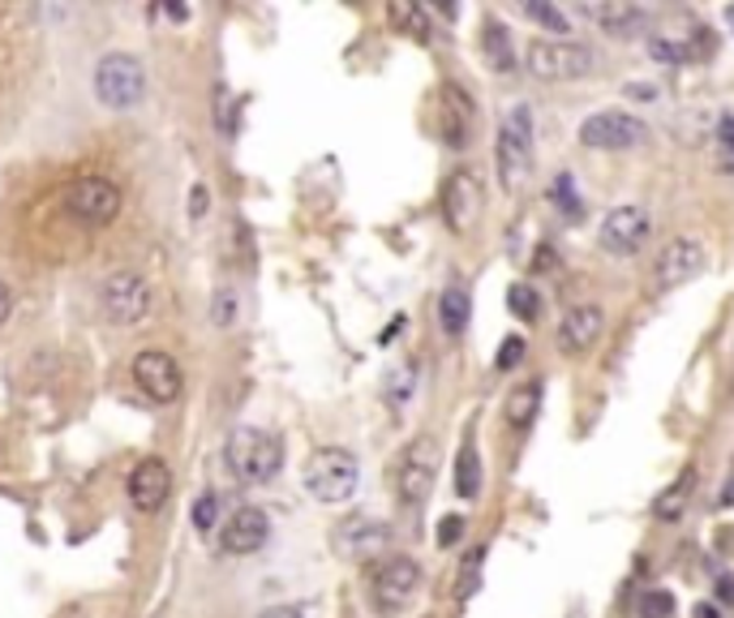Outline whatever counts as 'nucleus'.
<instances>
[{
    "label": "nucleus",
    "instance_id": "nucleus-1",
    "mask_svg": "<svg viewBox=\"0 0 734 618\" xmlns=\"http://www.w3.org/2000/svg\"><path fill=\"white\" fill-rule=\"evenodd\" d=\"M494 159H498V181L507 194H516L529 176L533 163V112L529 103H516L502 125H498V142H494Z\"/></svg>",
    "mask_w": 734,
    "mask_h": 618
},
{
    "label": "nucleus",
    "instance_id": "nucleus-2",
    "mask_svg": "<svg viewBox=\"0 0 734 618\" xmlns=\"http://www.w3.org/2000/svg\"><path fill=\"white\" fill-rule=\"evenodd\" d=\"M224 464L237 472V481L262 485V481H271V477L284 468V447H280V438H275V434L241 425V430H233V434H228Z\"/></svg>",
    "mask_w": 734,
    "mask_h": 618
},
{
    "label": "nucleus",
    "instance_id": "nucleus-3",
    "mask_svg": "<svg viewBox=\"0 0 734 618\" xmlns=\"http://www.w3.org/2000/svg\"><path fill=\"white\" fill-rule=\"evenodd\" d=\"M357 481H361V464L343 447H323L305 464V490L318 503H331V507L348 503L357 494Z\"/></svg>",
    "mask_w": 734,
    "mask_h": 618
},
{
    "label": "nucleus",
    "instance_id": "nucleus-4",
    "mask_svg": "<svg viewBox=\"0 0 734 618\" xmlns=\"http://www.w3.org/2000/svg\"><path fill=\"white\" fill-rule=\"evenodd\" d=\"M147 95V69L129 52H112L95 65V100L112 112H125Z\"/></svg>",
    "mask_w": 734,
    "mask_h": 618
},
{
    "label": "nucleus",
    "instance_id": "nucleus-5",
    "mask_svg": "<svg viewBox=\"0 0 734 618\" xmlns=\"http://www.w3.org/2000/svg\"><path fill=\"white\" fill-rule=\"evenodd\" d=\"M524 65L541 82H580L592 73L597 56H592V48L572 44V39H533L524 52Z\"/></svg>",
    "mask_w": 734,
    "mask_h": 618
},
{
    "label": "nucleus",
    "instance_id": "nucleus-6",
    "mask_svg": "<svg viewBox=\"0 0 734 618\" xmlns=\"http://www.w3.org/2000/svg\"><path fill=\"white\" fill-rule=\"evenodd\" d=\"M99 306H103V318H108V322H116V327H138L150 313V284L138 271H112V275L99 284Z\"/></svg>",
    "mask_w": 734,
    "mask_h": 618
},
{
    "label": "nucleus",
    "instance_id": "nucleus-7",
    "mask_svg": "<svg viewBox=\"0 0 734 618\" xmlns=\"http://www.w3.org/2000/svg\"><path fill=\"white\" fill-rule=\"evenodd\" d=\"M417 588H421V566L413 563V559H404V554H395V559L379 563V571H374V580H370V602H374L379 615L392 618L413 606Z\"/></svg>",
    "mask_w": 734,
    "mask_h": 618
},
{
    "label": "nucleus",
    "instance_id": "nucleus-8",
    "mask_svg": "<svg viewBox=\"0 0 734 618\" xmlns=\"http://www.w3.org/2000/svg\"><path fill=\"white\" fill-rule=\"evenodd\" d=\"M434 472H439V447H434L430 438L408 443V447H404V456L395 460V477H392L399 503H404V507L426 503V499H430V490H434Z\"/></svg>",
    "mask_w": 734,
    "mask_h": 618
},
{
    "label": "nucleus",
    "instance_id": "nucleus-9",
    "mask_svg": "<svg viewBox=\"0 0 734 618\" xmlns=\"http://www.w3.org/2000/svg\"><path fill=\"white\" fill-rule=\"evenodd\" d=\"M648 142V125L632 112H592L580 125V147L588 151H632Z\"/></svg>",
    "mask_w": 734,
    "mask_h": 618
},
{
    "label": "nucleus",
    "instance_id": "nucleus-10",
    "mask_svg": "<svg viewBox=\"0 0 734 618\" xmlns=\"http://www.w3.org/2000/svg\"><path fill=\"white\" fill-rule=\"evenodd\" d=\"M121 190L108 181V176H78L69 190H65V210L91 228H103L121 215Z\"/></svg>",
    "mask_w": 734,
    "mask_h": 618
},
{
    "label": "nucleus",
    "instance_id": "nucleus-11",
    "mask_svg": "<svg viewBox=\"0 0 734 618\" xmlns=\"http://www.w3.org/2000/svg\"><path fill=\"white\" fill-rule=\"evenodd\" d=\"M482 206H486V190H482V176L473 168H460L447 176L442 185V219L451 232H473L477 219H482Z\"/></svg>",
    "mask_w": 734,
    "mask_h": 618
},
{
    "label": "nucleus",
    "instance_id": "nucleus-12",
    "mask_svg": "<svg viewBox=\"0 0 734 618\" xmlns=\"http://www.w3.org/2000/svg\"><path fill=\"white\" fill-rule=\"evenodd\" d=\"M648 232H653L648 210H644L640 203H623V206H614V210H606L597 237H601V250H606V254L632 258L648 245Z\"/></svg>",
    "mask_w": 734,
    "mask_h": 618
},
{
    "label": "nucleus",
    "instance_id": "nucleus-13",
    "mask_svg": "<svg viewBox=\"0 0 734 618\" xmlns=\"http://www.w3.org/2000/svg\"><path fill=\"white\" fill-rule=\"evenodd\" d=\"M704 271V245L696 237H675L653 262V293H675Z\"/></svg>",
    "mask_w": 734,
    "mask_h": 618
},
{
    "label": "nucleus",
    "instance_id": "nucleus-14",
    "mask_svg": "<svg viewBox=\"0 0 734 618\" xmlns=\"http://www.w3.org/2000/svg\"><path fill=\"white\" fill-rule=\"evenodd\" d=\"M134 382L147 391L155 404H172L181 396V387H185V374H181V365L168 357V353L150 348V353L134 357Z\"/></svg>",
    "mask_w": 734,
    "mask_h": 618
},
{
    "label": "nucleus",
    "instance_id": "nucleus-15",
    "mask_svg": "<svg viewBox=\"0 0 734 618\" xmlns=\"http://www.w3.org/2000/svg\"><path fill=\"white\" fill-rule=\"evenodd\" d=\"M267 537H271L267 512H258V507H237V512L224 519V528H219V550L245 559V554H258V550L267 546Z\"/></svg>",
    "mask_w": 734,
    "mask_h": 618
},
{
    "label": "nucleus",
    "instance_id": "nucleus-16",
    "mask_svg": "<svg viewBox=\"0 0 734 618\" xmlns=\"http://www.w3.org/2000/svg\"><path fill=\"white\" fill-rule=\"evenodd\" d=\"M387 541H392V528L370 515H348L336 528V550L343 559H374L379 550H387Z\"/></svg>",
    "mask_w": 734,
    "mask_h": 618
},
{
    "label": "nucleus",
    "instance_id": "nucleus-17",
    "mask_svg": "<svg viewBox=\"0 0 734 618\" xmlns=\"http://www.w3.org/2000/svg\"><path fill=\"white\" fill-rule=\"evenodd\" d=\"M601 331H606V313H601V306L580 301V306L567 309L563 322H558V348L572 353V357H580V353H588V348L601 340Z\"/></svg>",
    "mask_w": 734,
    "mask_h": 618
},
{
    "label": "nucleus",
    "instance_id": "nucleus-18",
    "mask_svg": "<svg viewBox=\"0 0 734 618\" xmlns=\"http://www.w3.org/2000/svg\"><path fill=\"white\" fill-rule=\"evenodd\" d=\"M168 494H172V472H168L163 460L147 456V460L129 472V499H134L138 512H159V507L168 503Z\"/></svg>",
    "mask_w": 734,
    "mask_h": 618
},
{
    "label": "nucleus",
    "instance_id": "nucleus-19",
    "mask_svg": "<svg viewBox=\"0 0 734 618\" xmlns=\"http://www.w3.org/2000/svg\"><path fill=\"white\" fill-rule=\"evenodd\" d=\"M473 103H468V95L455 87V82H447L442 87V142L447 147H468L473 142Z\"/></svg>",
    "mask_w": 734,
    "mask_h": 618
},
{
    "label": "nucleus",
    "instance_id": "nucleus-20",
    "mask_svg": "<svg viewBox=\"0 0 734 618\" xmlns=\"http://www.w3.org/2000/svg\"><path fill=\"white\" fill-rule=\"evenodd\" d=\"M588 22H597L606 35H619V39H632L636 31L648 26V9L640 4H580Z\"/></svg>",
    "mask_w": 734,
    "mask_h": 618
},
{
    "label": "nucleus",
    "instance_id": "nucleus-21",
    "mask_svg": "<svg viewBox=\"0 0 734 618\" xmlns=\"http://www.w3.org/2000/svg\"><path fill=\"white\" fill-rule=\"evenodd\" d=\"M468 309H473L468 288H460V284H447V288H442L439 322H442V335H447V340H460V335L468 331Z\"/></svg>",
    "mask_w": 734,
    "mask_h": 618
},
{
    "label": "nucleus",
    "instance_id": "nucleus-22",
    "mask_svg": "<svg viewBox=\"0 0 734 618\" xmlns=\"http://www.w3.org/2000/svg\"><path fill=\"white\" fill-rule=\"evenodd\" d=\"M482 481H486L482 456H477L473 443H464V447H460V460H455V494H460L464 503H473V499L482 494Z\"/></svg>",
    "mask_w": 734,
    "mask_h": 618
},
{
    "label": "nucleus",
    "instance_id": "nucleus-23",
    "mask_svg": "<svg viewBox=\"0 0 734 618\" xmlns=\"http://www.w3.org/2000/svg\"><path fill=\"white\" fill-rule=\"evenodd\" d=\"M538 409H541V382H520V387L507 396V404H502L507 421H511L516 430H529Z\"/></svg>",
    "mask_w": 734,
    "mask_h": 618
},
{
    "label": "nucleus",
    "instance_id": "nucleus-24",
    "mask_svg": "<svg viewBox=\"0 0 734 618\" xmlns=\"http://www.w3.org/2000/svg\"><path fill=\"white\" fill-rule=\"evenodd\" d=\"M482 48L494 60L498 73H511L516 69V48H511V31L502 22H486V35H482Z\"/></svg>",
    "mask_w": 734,
    "mask_h": 618
},
{
    "label": "nucleus",
    "instance_id": "nucleus-25",
    "mask_svg": "<svg viewBox=\"0 0 734 618\" xmlns=\"http://www.w3.org/2000/svg\"><path fill=\"white\" fill-rule=\"evenodd\" d=\"M687 499H691V468H687L684 477L653 503V515L657 519H666V524H675V519H684V507H687Z\"/></svg>",
    "mask_w": 734,
    "mask_h": 618
},
{
    "label": "nucleus",
    "instance_id": "nucleus-26",
    "mask_svg": "<svg viewBox=\"0 0 734 618\" xmlns=\"http://www.w3.org/2000/svg\"><path fill=\"white\" fill-rule=\"evenodd\" d=\"M392 22L395 26H404V31H408L413 39H421V44L430 39V13H426V9H417V4H395Z\"/></svg>",
    "mask_w": 734,
    "mask_h": 618
},
{
    "label": "nucleus",
    "instance_id": "nucleus-27",
    "mask_svg": "<svg viewBox=\"0 0 734 618\" xmlns=\"http://www.w3.org/2000/svg\"><path fill=\"white\" fill-rule=\"evenodd\" d=\"M482 563H486V546H473L468 559L460 566V584H455V597H473L477 584H482Z\"/></svg>",
    "mask_w": 734,
    "mask_h": 618
},
{
    "label": "nucleus",
    "instance_id": "nucleus-28",
    "mask_svg": "<svg viewBox=\"0 0 734 618\" xmlns=\"http://www.w3.org/2000/svg\"><path fill=\"white\" fill-rule=\"evenodd\" d=\"M507 309L516 313V318H524V322H533L541 313V297L538 288H529V284H511V293H507Z\"/></svg>",
    "mask_w": 734,
    "mask_h": 618
},
{
    "label": "nucleus",
    "instance_id": "nucleus-29",
    "mask_svg": "<svg viewBox=\"0 0 734 618\" xmlns=\"http://www.w3.org/2000/svg\"><path fill=\"white\" fill-rule=\"evenodd\" d=\"M550 198H554V206H558V210H567V215H572V219H580V215H585V210H580V194H576V181H572V176H567V172H563V176H554V185H550Z\"/></svg>",
    "mask_w": 734,
    "mask_h": 618
},
{
    "label": "nucleus",
    "instance_id": "nucleus-30",
    "mask_svg": "<svg viewBox=\"0 0 734 618\" xmlns=\"http://www.w3.org/2000/svg\"><path fill=\"white\" fill-rule=\"evenodd\" d=\"M524 13H529L533 22H541V26L558 31V35H567V31H572L567 13H563V9H554V4H545V0H524Z\"/></svg>",
    "mask_w": 734,
    "mask_h": 618
},
{
    "label": "nucleus",
    "instance_id": "nucleus-31",
    "mask_svg": "<svg viewBox=\"0 0 734 618\" xmlns=\"http://www.w3.org/2000/svg\"><path fill=\"white\" fill-rule=\"evenodd\" d=\"M675 615V597L666 588H648L640 597V618H670Z\"/></svg>",
    "mask_w": 734,
    "mask_h": 618
},
{
    "label": "nucleus",
    "instance_id": "nucleus-32",
    "mask_svg": "<svg viewBox=\"0 0 734 618\" xmlns=\"http://www.w3.org/2000/svg\"><path fill=\"white\" fill-rule=\"evenodd\" d=\"M237 306H241L237 293H233V288H219L215 301H211V322H215V327H233V322H237Z\"/></svg>",
    "mask_w": 734,
    "mask_h": 618
},
{
    "label": "nucleus",
    "instance_id": "nucleus-33",
    "mask_svg": "<svg viewBox=\"0 0 734 618\" xmlns=\"http://www.w3.org/2000/svg\"><path fill=\"white\" fill-rule=\"evenodd\" d=\"M215 519H219V494L206 490V494H197V503H194V528L197 533H211Z\"/></svg>",
    "mask_w": 734,
    "mask_h": 618
},
{
    "label": "nucleus",
    "instance_id": "nucleus-34",
    "mask_svg": "<svg viewBox=\"0 0 734 618\" xmlns=\"http://www.w3.org/2000/svg\"><path fill=\"white\" fill-rule=\"evenodd\" d=\"M648 52H653L657 60H666V65H679V60H687V44H675V39H653Z\"/></svg>",
    "mask_w": 734,
    "mask_h": 618
},
{
    "label": "nucleus",
    "instance_id": "nucleus-35",
    "mask_svg": "<svg viewBox=\"0 0 734 618\" xmlns=\"http://www.w3.org/2000/svg\"><path fill=\"white\" fill-rule=\"evenodd\" d=\"M520 357H524V340L520 335H511V340H502V353H498V369H516L520 365Z\"/></svg>",
    "mask_w": 734,
    "mask_h": 618
},
{
    "label": "nucleus",
    "instance_id": "nucleus-36",
    "mask_svg": "<svg viewBox=\"0 0 734 618\" xmlns=\"http://www.w3.org/2000/svg\"><path fill=\"white\" fill-rule=\"evenodd\" d=\"M464 537V519L460 515H442V524H439V546H455Z\"/></svg>",
    "mask_w": 734,
    "mask_h": 618
},
{
    "label": "nucleus",
    "instance_id": "nucleus-37",
    "mask_svg": "<svg viewBox=\"0 0 734 618\" xmlns=\"http://www.w3.org/2000/svg\"><path fill=\"white\" fill-rule=\"evenodd\" d=\"M408 391H413V365H404V369L395 374V391H387V396H392V404H404Z\"/></svg>",
    "mask_w": 734,
    "mask_h": 618
},
{
    "label": "nucleus",
    "instance_id": "nucleus-38",
    "mask_svg": "<svg viewBox=\"0 0 734 618\" xmlns=\"http://www.w3.org/2000/svg\"><path fill=\"white\" fill-rule=\"evenodd\" d=\"M215 116H219V129H224V134H233V100H228V91H224V87H219V95H215Z\"/></svg>",
    "mask_w": 734,
    "mask_h": 618
},
{
    "label": "nucleus",
    "instance_id": "nucleus-39",
    "mask_svg": "<svg viewBox=\"0 0 734 618\" xmlns=\"http://www.w3.org/2000/svg\"><path fill=\"white\" fill-rule=\"evenodd\" d=\"M206 206H211V194H206L202 185H194V190H190V219H202Z\"/></svg>",
    "mask_w": 734,
    "mask_h": 618
},
{
    "label": "nucleus",
    "instance_id": "nucleus-40",
    "mask_svg": "<svg viewBox=\"0 0 734 618\" xmlns=\"http://www.w3.org/2000/svg\"><path fill=\"white\" fill-rule=\"evenodd\" d=\"M718 142H722V151H734V116H722V125H718Z\"/></svg>",
    "mask_w": 734,
    "mask_h": 618
},
{
    "label": "nucleus",
    "instance_id": "nucleus-41",
    "mask_svg": "<svg viewBox=\"0 0 734 618\" xmlns=\"http://www.w3.org/2000/svg\"><path fill=\"white\" fill-rule=\"evenodd\" d=\"M718 602H722V606H734V575H722V580H718Z\"/></svg>",
    "mask_w": 734,
    "mask_h": 618
},
{
    "label": "nucleus",
    "instance_id": "nucleus-42",
    "mask_svg": "<svg viewBox=\"0 0 734 618\" xmlns=\"http://www.w3.org/2000/svg\"><path fill=\"white\" fill-rule=\"evenodd\" d=\"M9 313H13V293L9 284H0V322H9Z\"/></svg>",
    "mask_w": 734,
    "mask_h": 618
},
{
    "label": "nucleus",
    "instance_id": "nucleus-43",
    "mask_svg": "<svg viewBox=\"0 0 734 618\" xmlns=\"http://www.w3.org/2000/svg\"><path fill=\"white\" fill-rule=\"evenodd\" d=\"M262 618H301V610L296 606H275V610H267Z\"/></svg>",
    "mask_w": 734,
    "mask_h": 618
},
{
    "label": "nucleus",
    "instance_id": "nucleus-44",
    "mask_svg": "<svg viewBox=\"0 0 734 618\" xmlns=\"http://www.w3.org/2000/svg\"><path fill=\"white\" fill-rule=\"evenodd\" d=\"M691 618H722V610H718V606H709V602H704V606H696V610H691Z\"/></svg>",
    "mask_w": 734,
    "mask_h": 618
},
{
    "label": "nucleus",
    "instance_id": "nucleus-45",
    "mask_svg": "<svg viewBox=\"0 0 734 618\" xmlns=\"http://www.w3.org/2000/svg\"><path fill=\"white\" fill-rule=\"evenodd\" d=\"M722 507H734V472L731 481H726V490H722Z\"/></svg>",
    "mask_w": 734,
    "mask_h": 618
},
{
    "label": "nucleus",
    "instance_id": "nucleus-46",
    "mask_svg": "<svg viewBox=\"0 0 734 618\" xmlns=\"http://www.w3.org/2000/svg\"><path fill=\"white\" fill-rule=\"evenodd\" d=\"M726 22H731V26H734V4H731V9H726Z\"/></svg>",
    "mask_w": 734,
    "mask_h": 618
}]
</instances>
